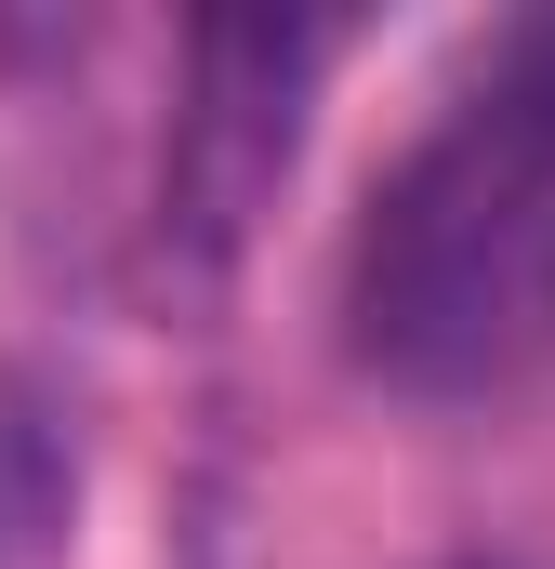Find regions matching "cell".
Returning <instances> with one entry per match:
<instances>
[{
	"mask_svg": "<svg viewBox=\"0 0 555 569\" xmlns=\"http://www.w3.org/2000/svg\"><path fill=\"white\" fill-rule=\"evenodd\" d=\"M344 318L411 398H490L555 358V13L503 27L397 146L344 266Z\"/></svg>",
	"mask_w": 555,
	"mask_h": 569,
	"instance_id": "1",
	"label": "cell"
}]
</instances>
